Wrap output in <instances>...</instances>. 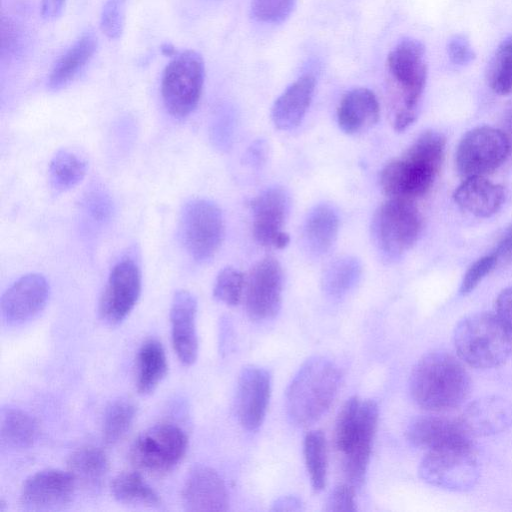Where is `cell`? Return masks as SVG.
<instances>
[{
  "instance_id": "cell-1",
  "label": "cell",
  "mask_w": 512,
  "mask_h": 512,
  "mask_svg": "<svg viewBox=\"0 0 512 512\" xmlns=\"http://www.w3.org/2000/svg\"><path fill=\"white\" fill-rule=\"evenodd\" d=\"M446 139L433 130L420 134L406 152L387 163L380 185L390 198L413 200L432 187L444 158Z\"/></svg>"
},
{
  "instance_id": "cell-2",
  "label": "cell",
  "mask_w": 512,
  "mask_h": 512,
  "mask_svg": "<svg viewBox=\"0 0 512 512\" xmlns=\"http://www.w3.org/2000/svg\"><path fill=\"white\" fill-rule=\"evenodd\" d=\"M470 378L453 355L436 351L424 355L412 369L409 391L425 410L446 411L459 406L468 396Z\"/></svg>"
},
{
  "instance_id": "cell-3",
  "label": "cell",
  "mask_w": 512,
  "mask_h": 512,
  "mask_svg": "<svg viewBox=\"0 0 512 512\" xmlns=\"http://www.w3.org/2000/svg\"><path fill=\"white\" fill-rule=\"evenodd\" d=\"M341 381L338 366L323 356L307 359L295 373L285 394L291 423L305 427L318 421L333 403Z\"/></svg>"
},
{
  "instance_id": "cell-4",
  "label": "cell",
  "mask_w": 512,
  "mask_h": 512,
  "mask_svg": "<svg viewBox=\"0 0 512 512\" xmlns=\"http://www.w3.org/2000/svg\"><path fill=\"white\" fill-rule=\"evenodd\" d=\"M459 357L475 368L499 366L512 352V335L497 315L480 312L462 319L454 333Z\"/></svg>"
},
{
  "instance_id": "cell-5",
  "label": "cell",
  "mask_w": 512,
  "mask_h": 512,
  "mask_svg": "<svg viewBox=\"0 0 512 512\" xmlns=\"http://www.w3.org/2000/svg\"><path fill=\"white\" fill-rule=\"evenodd\" d=\"M387 70L402 98V107L394 119L395 130L401 132L416 120L418 103L425 88L424 45L412 38L401 40L388 55Z\"/></svg>"
},
{
  "instance_id": "cell-6",
  "label": "cell",
  "mask_w": 512,
  "mask_h": 512,
  "mask_svg": "<svg viewBox=\"0 0 512 512\" xmlns=\"http://www.w3.org/2000/svg\"><path fill=\"white\" fill-rule=\"evenodd\" d=\"M422 217L413 200L390 198L378 207L371 223L373 241L387 259H395L418 240Z\"/></svg>"
},
{
  "instance_id": "cell-7",
  "label": "cell",
  "mask_w": 512,
  "mask_h": 512,
  "mask_svg": "<svg viewBox=\"0 0 512 512\" xmlns=\"http://www.w3.org/2000/svg\"><path fill=\"white\" fill-rule=\"evenodd\" d=\"M205 66L199 53L186 50L176 54L166 66L161 94L168 113L183 119L197 107L204 84Z\"/></svg>"
},
{
  "instance_id": "cell-8",
  "label": "cell",
  "mask_w": 512,
  "mask_h": 512,
  "mask_svg": "<svg viewBox=\"0 0 512 512\" xmlns=\"http://www.w3.org/2000/svg\"><path fill=\"white\" fill-rule=\"evenodd\" d=\"M179 237L194 260L205 262L213 258L224 237V220L220 208L203 198L186 202L179 217Z\"/></svg>"
},
{
  "instance_id": "cell-9",
  "label": "cell",
  "mask_w": 512,
  "mask_h": 512,
  "mask_svg": "<svg viewBox=\"0 0 512 512\" xmlns=\"http://www.w3.org/2000/svg\"><path fill=\"white\" fill-rule=\"evenodd\" d=\"M421 479L443 489L472 488L479 477V465L472 443L443 446L427 451L419 465Z\"/></svg>"
},
{
  "instance_id": "cell-10",
  "label": "cell",
  "mask_w": 512,
  "mask_h": 512,
  "mask_svg": "<svg viewBox=\"0 0 512 512\" xmlns=\"http://www.w3.org/2000/svg\"><path fill=\"white\" fill-rule=\"evenodd\" d=\"M188 447L185 432L173 424H157L143 431L131 445V462L139 469L163 474L184 457Z\"/></svg>"
},
{
  "instance_id": "cell-11",
  "label": "cell",
  "mask_w": 512,
  "mask_h": 512,
  "mask_svg": "<svg viewBox=\"0 0 512 512\" xmlns=\"http://www.w3.org/2000/svg\"><path fill=\"white\" fill-rule=\"evenodd\" d=\"M510 150L504 131L490 126L473 128L458 144L455 154L457 171L465 178L485 176L506 160Z\"/></svg>"
},
{
  "instance_id": "cell-12",
  "label": "cell",
  "mask_w": 512,
  "mask_h": 512,
  "mask_svg": "<svg viewBox=\"0 0 512 512\" xmlns=\"http://www.w3.org/2000/svg\"><path fill=\"white\" fill-rule=\"evenodd\" d=\"M283 272L273 257H265L251 270L244 290L247 315L255 321L274 318L282 303Z\"/></svg>"
},
{
  "instance_id": "cell-13",
  "label": "cell",
  "mask_w": 512,
  "mask_h": 512,
  "mask_svg": "<svg viewBox=\"0 0 512 512\" xmlns=\"http://www.w3.org/2000/svg\"><path fill=\"white\" fill-rule=\"evenodd\" d=\"M141 293V272L125 257L112 268L99 302L100 318L108 325L120 324L132 311Z\"/></svg>"
},
{
  "instance_id": "cell-14",
  "label": "cell",
  "mask_w": 512,
  "mask_h": 512,
  "mask_svg": "<svg viewBox=\"0 0 512 512\" xmlns=\"http://www.w3.org/2000/svg\"><path fill=\"white\" fill-rule=\"evenodd\" d=\"M250 207L256 241L265 247H286L290 241L283 229L291 207L288 192L278 186L267 188L251 200Z\"/></svg>"
},
{
  "instance_id": "cell-15",
  "label": "cell",
  "mask_w": 512,
  "mask_h": 512,
  "mask_svg": "<svg viewBox=\"0 0 512 512\" xmlns=\"http://www.w3.org/2000/svg\"><path fill=\"white\" fill-rule=\"evenodd\" d=\"M76 482L69 471L45 469L29 476L22 485L21 507L26 511H55L72 499Z\"/></svg>"
},
{
  "instance_id": "cell-16",
  "label": "cell",
  "mask_w": 512,
  "mask_h": 512,
  "mask_svg": "<svg viewBox=\"0 0 512 512\" xmlns=\"http://www.w3.org/2000/svg\"><path fill=\"white\" fill-rule=\"evenodd\" d=\"M270 395V373L256 365L243 367L238 377L235 396L236 416L243 428L255 431L262 425Z\"/></svg>"
},
{
  "instance_id": "cell-17",
  "label": "cell",
  "mask_w": 512,
  "mask_h": 512,
  "mask_svg": "<svg viewBox=\"0 0 512 512\" xmlns=\"http://www.w3.org/2000/svg\"><path fill=\"white\" fill-rule=\"evenodd\" d=\"M50 287L47 279L30 273L15 281L2 295L1 314L9 325H21L39 314L47 304Z\"/></svg>"
},
{
  "instance_id": "cell-18",
  "label": "cell",
  "mask_w": 512,
  "mask_h": 512,
  "mask_svg": "<svg viewBox=\"0 0 512 512\" xmlns=\"http://www.w3.org/2000/svg\"><path fill=\"white\" fill-rule=\"evenodd\" d=\"M182 503L187 511H226L229 499L223 479L216 470L207 465H194L184 483Z\"/></svg>"
},
{
  "instance_id": "cell-19",
  "label": "cell",
  "mask_w": 512,
  "mask_h": 512,
  "mask_svg": "<svg viewBox=\"0 0 512 512\" xmlns=\"http://www.w3.org/2000/svg\"><path fill=\"white\" fill-rule=\"evenodd\" d=\"M196 314L195 296L187 290L175 292L170 308L172 343L179 360L187 366L198 356Z\"/></svg>"
},
{
  "instance_id": "cell-20",
  "label": "cell",
  "mask_w": 512,
  "mask_h": 512,
  "mask_svg": "<svg viewBox=\"0 0 512 512\" xmlns=\"http://www.w3.org/2000/svg\"><path fill=\"white\" fill-rule=\"evenodd\" d=\"M378 415L379 408L374 400H362L360 427L351 448L343 455L342 464L347 483L354 488L361 487L365 480Z\"/></svg>"
},
{
  "instance_id": "cell-21",
  "label": "cell",
  "mask_w": 512,
  "mask_h": 512,
  "mask_svg": "<svg viewBox=\"0 0 512 512\" xmlns=\"http://www.w3.org/2000/svg\"><path fill=\"white\" fill-rule=\"evenodd\" d=\"M459 421L472 436H491L512 425V404L498 396H486L471 402Z\"/></svg>"
},
{
  "instance_id": "cell-22",
  "label": "cell",
  "mask_w": 512,
  "mask_h": 512,
  "mask_svg": "<svg viewBox=\"0 0 512 512\" xmlns=\"http://www.w3.org/2000/svg\"><path fill=\"white\" fill-rule=\"evenodd\" d=\"M408 441L427 451L449 445L471 443V436L458 420L438 416L414 418L406 430Z\"/></svg>"
},
{
  "instance_id": "cell-23",
  "label": "cell",
  "mask_w": 512,
  "mask_h": 512,
  "mask_svg": "<svg viewBox=\"0 0 512 512\" xmlns=\"http://www.w3.org/2000/svg\"><path fill=\"white\" fill-rule=\"evenodd\" d=\"M505 198L503 187L485 176L467 177L455 189L453 199L464 211L477 217H490L503 204Z\"/></svg>"
},
{
  "instance_id": "cell-24",
  "label": "cell",
  "mask_w": 512,
  "mask_h": 512,
  "mask_svg": "<svg viewBox=\"0 0 512 512\" xmlns=\"http://www.w3.org/2000/svg\"><path fill=\"white\" fill-rule=\"evenodd\" d=\"M380 117L376 95L367 88H355L341 99L337 109V122L347 134H358L375 125Z\"/></svg>"
},
{
  "instance_id": "cell-25",
  "label": "cell",
  "mask_w": 512,
  "mask_h": 512,
  "mask_svg": "<svg viewBox=\"0 0 512 512\" xmlns=\"http://www.w3.org/2000/svg\"><path fill=\"white\" fill-rule=\"evenodd\" d=\"M315 83L312 75H304L276 99L271 118L278 129L291 130L301 123L312 101Z\"/></svg>"
},
{
  "instance_id": "cell-26",
  "label": "cell",
  "mask_w": 512,
  "mask_h": 512,
  "mask_svg": "<svg viewBox=\"0 0 512 512\" xmlns=\"http://www.w3.org/2000/svg\"><path fill=\"white\" fill-rule=\"evenodd\" d=\"M339 217L335 208L327 203L314 206L303 225V242L306 250L315 257L326 254L336 241Z\"/></svg>"
},
{
  "instance_id": "cell-27",
  "label": "cell",
  "mask_w": 512,
  "mask_h": 512,
  "mask_svg": "<svg viewBox=\"0 0 512 512\" xmlns=\"http://www.w3.org/2000/svg\"><path fill=\"white\" fill-rule=\"evenodd\" d=\"M96 48L95 34H82L56 62L48 79L49 89L57 91L70 84L92 58Z\"/></svg>"
},
{
  "instance_id": "cell-28",
  "label": "cell",
  "mask_w": 512,
  "mask_h": 512,
  "mask_svg": "<svg viewBox=\"0 0 512 512\" xmlns=\"http://www.w3.org/2000/svg\"><path fill=\"white\" fill-rule=\"evenodd\" d=\"M67 466L76 485L93 493L102 488L109 471L105 453L91 446L74 451L68 459Z\"/></svg>"
},
{
  "instance_id": "cell-29",
  "label": "cell",
  "mask_w": 512,
  "mask_h": 512,
  "mask_svg": "<svg viewBox=\"0 0 512 512\" xmlns=\"http://www.w3.org/2000/svg\"><path fill=\"white\" fill-rule=\"evenodd\" d=\"M38 426L26 411L4 406L0 412V440L3 447L21 450L33 445L37 438Z\"/></svg>"
},
{
  "instance_id": "cell-30",
  "label": "cell",
  "mask_w": 512,
  "mask_h": 512,
  "mask_svg": "<svg viewBox=\"0 0 512 512\" xmlns=\"http://www.w3.org/2000/svg\"><path fill=\"white\" fill-rule=\"evenodd\" d=\"M167 358L162 344L155 339L145 341L137 354L136 386L140 394L152 393L166 376Z\"/></svg>"
},
{
  "instance_id": "cell-31",
  "label": "cell",
  "mask_w": 512,
  "mask_h": 512,
  "mask_svg": "<svg viewBox=\"0 0 512 512\" xmlns=\"http://www.w3.org/2000/svg\"><path fill=\"white\" fill-rule=\"evenodd\" d=\"M113 497L120 503L156 507L161 504L159 495L138 472H122L110 485Z\"/></svg>"
},
{
  "instance_id": "cell-32",
  "label": "cell",
  "mask_w": 512,
  "mask_h": 512,
  "mask_svg": "<svg viewBox=\"0 0 512 512\" xmlns=\"http://www.w3.org/2000/svg\"><path fill=\"white\" fill-rule=\"evenodd\" d=\"M361 273L362 266L357 258L353 256L337 258L324 271L322 289L328 296L340 298L357 285Z\"/></svg>"
},
{
  "instance_id": "cell-33",
  "label": "cell",
  "mask_w": 512,
  "mask_h": 512,
  "mask_svg": "<svg viewBox=\"0 0 512 512\" xmlns=\"http://www.w3.org/2000/svg\"><path fill=\"white\" fill-rule=\"evenodd\" d=\"M87 172L86 162L75 153L62 149L51 159L49 181L52 189L58 193L77 186Z\"/></svg>"
},
{
  "instance_id": "cell-34",
  "label": "cell",
  "mask_w": 512,
  "mask_h": 512,
  "mask_svg": "<svg viewBox=\"0 0 512 512\" xmlns=\"http://www.w3.org/2000/svg\"><path fill=\"white\" fill-rule=\"evenodd\" d=\"M303 455L312 488L322 491L327 480V447L321 430H311L305 435Z\"/></svg>"
},
{
  "instance_id": "cell-35",
  "label": "cell",
  "mask_w": 512,
  "mask_h": 512,
  "mask_svg": "<svg viewBox=\"0 0 512 512\" xmlns=\"http://www.w3.org/2000/svg\"><path fill=\"white\" fill-rule=\"evenodd\" d=\"M136 415L135 404L127 398L112 401L106 408L103 418V439L106 444L114 445L130 429Z\"/></svg>"
},
{
  "instance_id": "cell-36",
  "label": "cell",
  "mask_w": 512,
  "mask_h": 512,
  "mask_svg": "<svg viewBox=\"0 0 512 512\" xmlns=\"http://www.w3.org/2000/svg\"><path fill=\"white\" fill-rule=\"evenodd\" d=\"M487 82L499 95L512 92V36L505 38L497 47L487 66Z\"/></svg>"
},
{
  "instance_id": "cell-37",
  "label": "cell",
  "mask_w": 512,
  "mask_h": 512,
  "mask_svg": "<svg viewBox=\"0 0 512 512\" xmlns=\"http://www.w3.org/2000/svg\"><path fill=\"white\" fill-rule=\"evenodd\" d=\"M361 403L357 396L346 400L340 409L334 429V443L336 449L344 455L351 448L359 430L361 420Z\"/></svg>"
},
{
  "instance_id": "cell-38",
  "label": "cell",
  "mask_w": 512,
  "mask_h": 512,
  "mask_svg": "<svg viewBox=\"0 0 512 512\" xmlns=\"http://www.w3.org/2000/svg\"><path fill=\"white\" fill-rule=\"evenodd\" d=\"M245 283V277L240 270L231 266L225 267L216 277L213 296L228 306H236L243 297Z\"/></svg>"
},
{
  "instance_id": "cell-39",
  "label": "cell",
  "mask_w": 512,
  "mask_h": 512,
  "mask_svg": "<svg viewBox=\"0 0 512 512\" xmlns=\"http://www.w3.org/2000/svg\"><path fill=\"white\" fill-rule=\"evenodd\" d=\"M127 0H107L100 17V29L110 39L121 36L126 14Z\"/></svg>"
},
{
  "instance_id": "cell-40",
  "label": "cell",
  "mask_w": 512,
  "mask_h": 512,
  "mask_svg": "<svg viewBox=\"0 0 512 512\" xmlns=\"http://www.w3.org/2000/svg\"><path fill=\"white\" fill-rule=\"evenodd\" d=\"M296 0H252V13L265 23H280L293 11Z\"/></svg>"
},
{
  "instance_id": "cell-41",
  "label": "cell",
  "mask_w": 512,
  "mask_h": 512,
  "mask_svg": "<svg viewBox=\"0 0 512 512\" xmlns=\"http://www.w3.org/2000/svg\"><path fill=\"white\" fill-rule=\"evenodd\" d=\"M498 261L494 253L477 259L466 271L460 286V293L466 295L473 291L481 280L496 267Z\"/></svg>"
},
{
  "instance_id": "cell-42",
  "label": "cell",
  "mask_w": 512,
  "mask_h": 512,
  "mask_svg": "<svg viewBox=\"0 0 512 512\" xmlns=\"http://www.w3.org/2000/svg\"><path fill=\"white\" fill-rule=\"evenodd\" d=\"M355 488L350 484L335 486L328 495L324 511L326 512H355Z\"/></svg>"
},
{
  "instance_id": "cell-43",
  "label": "cell",
  "mask_w": 512,
  "mask_h": 512,
  "mask_svg": "<svg viewBox=\"0 0 512 512\" xmlns=\"http://www.w3.org/2000/svg\"><path fill=\"white\" fill-rule=\"evenodd\" d=\"M447 52L450 60L460 66L471 63L476 57L468 38L463 34L454 35L449 40Z\"/></svg>"
},
{
  "instance_id": "cell-44",
  "label": "cell",
  "mask_w": 512,
  "mask_h": 512,
  "mask_svg": "<svg viewBox=\"0 0 512 512\" xmlns=\"http://www.w3.org/2000/svg\"><path fill=\"white\" fill-rule=\"evenodd\" d=\"M111 201L102 191H92L85 200L86 211L97 222L107 220L112 212Z\"/></svg>"
},
{
  "instance_id": "cell-45",
  "label": "cell",
  "mask_w": 512,
  "mask_h": 512,
  "mask_svg": "<svg viewBox=\"0 0 512 512\" xmlns=\"http://www.w3.org/2000/svg\"><path fill=\"white\" fill-rule=\"evenodd\" d=\"M496 315L512 335V286L507 287L498 295Z\"/></svg>"
},
{
  "instance_id": "cell-46",
  "label": "cell",
  "mask_w": 512,
  "mask_h": 512,
  "mask_svg": "<svg viewBox=\"0 0 512 512\" xmlns=\"http://www.w3.org/2000/svg\"><path fill=\"white\" fill-rule=\"evenodd\" d=\"M304 509V504L301 499L293 495L279 497L274 501L271 507V511L279 512H300Z\"/></svg>"
},
{
  "instance_id": "cell-47",
  "label": "cell",
  "mask_w": 512,
  "mask_h": 512,
  "mask_svg": "<svg viewBox=\"0 0 512 512\" xmlns=\"http://www.w3.org/2000/svg\"><path fill=\"white\" fill-rule=\"evenodd\" d=\"M67 0H42L41 16L46 20H53L59 17Z\"/></svg>"
},
{
  "instance_id": "cell-48",
  "label": "cell",
  "mask_w": 512,
  "mask_h": 512,
  "mask_svg": "<svg viewBox=\"0 0 512 512\" xmlns=\"http://www.w3.org/2000/svg\"><path fill=\"white\" fill-rule=\"evenodd\" d=\"M492 253L498 260L512 257V227L505 233Z\"/></svg>"
},
{
  "instance_id": "cell-49",
  "label": "cell",
  "mask_w": 512,
  "mask_h": 512,
  "mask_svg": "<svg viewBox=\"0 0 512 512\" xmlns=\"http://www.w3.org/2000/svg\"><path fill=\"white\" fill-rule=\"evenodd\" d=\"M504 126L506 129L504 133L506 134L512 148V108L508 111L505 117Z\"/></svg>"
},
{
  "instance_id": "cell-50",
  "label": "cell",
  "mask_w": 512,
  "mask_h": 512,
  "mask_svg": "<svg viewBox=\"0 0 512 512\" xmlns=\"http://www.w3.org/2000/svg\"><path fill=\"white\" fill-rule=\"evenodd\" d=\"M162 52L165 54V55H168V56H175L177 54L176 50L174 49L173 46H171L170 44H165L162 46Z\"/></svg>"
}]
</instances>
